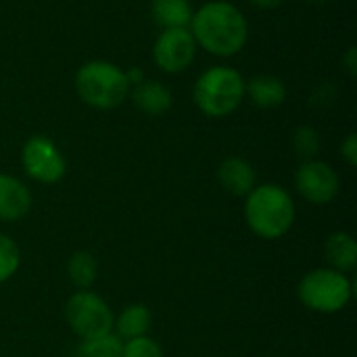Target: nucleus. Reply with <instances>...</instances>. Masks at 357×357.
Returning <instances> with one entry per match:
<instances>
[{
  "label": "nucleus",
  "mask_w": 357,
  "mask_h": 357,
  "mask_svg": "<svg viewBox=\"0 0 357 357\" xmlns=\"http://www.w3.org/2000/svg\"><path fill=\"white\" fill-rule=\"evenodd\" d=\"M190 33L197 46L215 56L241 52L249 38V25L238 6L224 0L203 4L190 19Z\"/></svg>",
  "instance_id": "obj_1"
},
{
  "label": "nucleus",
  "mask_w": 357,
  "mask_h": 357,
  "mask_svg": "<svg viewBox=\"0 0 357 357\" xmlns=\"http://www.w3.org/2000/svg\"><path fill=\"white\" fill-rule=\"evenodd\" d=\"M295 213L293 197L278 184H257L245 197V222L264 241L282 238L293 228Z\"/></svg>",
  "instance_id": "obj_2"
},
{
  "label": "nucleus",
  "mask_w": 357,
  "mask_h": 357,
  "mask_svg": "<svg viewBox=\"0 0 357 357\" xmlns=\"http://www.w3.org/2000/svg\"><path fill=\"white\" fill-rule=\"evenodd\" d=\"M192 98L203 115L213 119L228 117L241 107L245 98V77L234 67H209L199 75Z\"/></svg>",
  "instance_id": "obj_3"
},
{
  "label": "nucleus",
  "mask_w": 357,
  "mask_h": 357,
  "mask_svg": "<svg viewBox=\"0 0 357 357\" xmlns=\"http://www.w3.org/2000/svg\"><path fill=\"white\" fill-rule=\"evenodd\" d=\"M75 92L92 109L109 111L119 107L130 94L126 71L109 61H88L75 73Z\"/></svg>",
  "instance_id": "obj_4"
},
{
  "label": "nucleus",
  "mask_w": 357,
  "mask_h": 357,
  "mask_svg": "<svg viewBox=\"0 0 357 357\" xmlns=\"http://www.w3.org/2000/svg\"><path fill=\"white\" fill-rule=\"evenodd\" d=\"M297 297L310 312L337 314L351 301L354 282L347 274L333 268H316L299 280Z\"/></svg>",
  "instance_id": "obj_5"
},
{
  "label": "nucleus",
  "mask_w": 357,
  "mask_h": 357,
  "mask_svg": "<svg viewBox=\"0 0 357 357\" xmlns=\"http://www.w3.org/2000/svg\"><path fill=\"white\" fill-rule=\"evenodd\" d=\"M65 320L73 335L86 341L113 333L115 316L100 295L92 291H77L65 303Z\"/></svg>",
  "instance_id": "obj_6"
},
{
  "label": "nucleus",
  "mask_w": 357,
  "mask_h": 357,
  "mask_svg": "<svg viewBox=\"0 0 357 357\" xmlns=\"http://www.w3.org/2000/svg\"><path fill=\"white\" fill-rule=\"evenodd\" d=\"M25 174L40 184H56L67 172V161L59 146L46 136H31L21 151Z\"/></svg>",
  "instance_id": "obj_7"
},
{
  "label": "nucleus",
  "mask_w": 357,
  "mask_h": 357,
  "mask_svg": "<svg viewBox=\"0 0 357 357\" xmlns=\"http://www.w3.org/2000/svg\"><path fill=\"white\" fill-rule=\"evenodd\" d=\"M295 188L305 201L314 205H326L337 199L341 190V178L333 165L320 159H310L297 167Z\"/></svg>",
  "instance_id": "obj_8"
},
{
  "label": "nucleus",
  "mask_w": 357,
  "mask_h": 357,
  "mask_svg": "<svg viewBox=\"0 0 357 357\" xmlns=\"http://www.w3.org/2000/svg\"><path fill=\"white\" fill-rule=\"evenodd\" d=\"M197 54V42L188 27L163 29L153 44V61L165 73L184 71Z\"/></svg>",
  "instance_id": "obj_9"
},
{
  "label": "nucleus",
  "mask_w": 357,
  "mask_h": 357,
  "mask_svg": "<svg viewBox=\"0 0 357 357\" xmlns=\"http://www.w3.org/2000/svg\"><path fill=\"white\" fill-rule=\"evenodd\" d=\"M33 205L29 188L15 176L0 174V220L19 222Z\"/></svg>",
  "instance_id": "obj_10"
},
{
  "label": "nucleus",
  "mask_w": 357,
  "mask_h": 357,
  "mask_svg": "<svg viewBox=\"0 0 357 357\" xmlns=\"http://www.w3.org/2000/svg\"><path fill=\"white\" fill-rule=\"evenodd\" d=\"M218 182L232 197H247L257 186V174L247 159L228 157L218 167Z\"/></svg>",
  "instance_id": "obj_11"
},
{
  "label": "nucleus",
  "mask_w": 357,
  "mask_h": 357,
  "mask_svg": "<svg viewBox=\"0 0 357 357\" xmlns=\"http://www.w3.org/2000/svg\"><path fill=\"white\" fill-rule=\"evenodd\" d=\"M130 94H132V102L136 105V109L149 117L165 115L174 105V96L169 88L155 79H142L140 84L130 88Z\"/></svg>",
  "instance_id": "obj_12"
},
{
  "label": "nucleus",
  "mask_w": 357,
  "mask_h": 357,
  "mask_svg": "<svg viewBox=\"0 0 357 357\" xmlns=\"http://www.w3.org/2000/svg\"><path fill=\"white\" fill-rule=\"evenodd\" d=\"M245 94L259 109H276L287 100V86L276 75H255L245 82Z\"/></svg>",
  "instance_id": "obj_13"
},
{
  "label": "nucleus",
  "mask_w": 357,
  "mask_h": 357,
  "mask_svg": "<svg viewBox=\"0 0 357 357\" xmlns=\"http://www.w3.org/2000/svg\"><path fill=\"white\" fill-rule=\"evenodd\" d=\"M324 257L337 272L349 274L357 266V243L349 232H333L324 243Z\"/></svg>",
  "instance_id": "obj_14"
},
{
  "label": "nucleus",
  "mask_w": 357,
  "mask_h": 357,
  "mask_svg": "<svg viewBox=\"0 0 357 357\" xmlns=\"http://www.w3.org/2000/svg\"><path fill=\"white\" fill-rule=\"evenodd\" d=\"M151 326H153V314L142 303H132V305L123 307L121 314L113 322V331L121 341L144 337V335H149Z\"/></svg>",
  "instance_id": "obj_15"
},
{
  "label": "nucleus",
  "mask_w": 357,
  "mask_h": 357,
  "mask_svg": "<svg viewBox=\"0 0 357 357\" xmlns=\"http://www.w3.org/2000/svg\"><path fill=\"white\" fill-rule=\"evenodd\" d=\"M151 15L163 29L188 27L195 15L188 0H153Z\"/></svg>",
  "instance_id": "obj_16"
},
{
  "label": "nucleus",
  "mask_w": 357,
  "mask_h": 357,
  "mask_svg": "<svg viewBox=\"0 0 357 357\" xmlns=\"http://www.w3.org/2000/svg\"><path fill=\"white\" fill-rule=\"evenodd\" d=\"M67 278L79 291H90L98 278V261L90 251H75L67 261Z\"/></svg>",
  "instance_id": "obj_17"
},
{
  "label": "nucleus",
  "mask_w": 357,
  "mask_h": 357,
  "mask_svg": "<svg viewBox=\"0 0 357 357\" xmlns=\"http://www.w3.org/2000/svg\"><path fill=\"white\" fill-rule=\"evenodd\" d=\"M123 341L115 333H107L94 339H86L77 345L75 357H121Z\"/></svg>",
  "instance_id": "obj_18"
},
{
  "label": "nucleus",
  "mask_w": 357,
  "mask_h": 357,
  "mask_svg": "<svg viewBox=\"0 0 357 357\" xmlns=\"http://www.w3.org/2000/svg\"><path fill=\"white\" fill-rule=\"evenodd\" d=\"M19 266H21L19 245L4 232H0V284L10 280L17 274Z\"/></svg>",
  "instance_id": "obj_19"
},
{
  "label": "nucleus",
  "mask_w": 357,
  "mask_h": 357,
  "mask_svg": "<svg viewBox=\"0 0 357 357\" xmlns=\"http://www.w3.org/2000/svg\"><path fill=\"white\" fill-rule=\"evenodd\" d=\"M293 146H295V153L303 159V161H310V159H316V155L320 153V134L316 128L312 126H299L293 134Z\"/></svg>",
  "instance_id": "obj_20"
},
{
  "label": "nucleus",
  "mask_w": 357,
  "mask_h": 357,
  "mask_svg": "<svg viewBox=\"0 0 357 357\" xmlns=\"http://www.w3.org/2000/svg\"><path fill=\"white\" fill-rule=\"evenodd\" d=\"M121 357H163L161 345L151 339L149 335L136 337L130 341H123V354Z\"/></svg>",
  "instance_id": "obj_21"
},
{
  "label": "nucleus",
  "mask_w": 357,
  "mask_h": 357,
  "mask_svg": "<svg viewBox=\"0 0 357 357\" xmlns=\"http://www.w3.org/2000/svg\"><path fill=\"white\" fill-rule=\"evenodd\" d=\"M341 157L347 161L349 167H356L357 165V136L356 134H349L343 142H341Z\"/></svg>",
  "instance_id": "obj_22"
},
{
  "label": "nucleus",
  "mask_w": 357,
  "mask_h": 357,
  "mask_svg": "<svg viewBox=\"0 0 357 357\" xmlns=\"http://www.w3.org/2000/svg\"><path fill=\"white\" fill-rule=\"evenodd\" d=\"M357 56H356V46H349V50H347V54H345V67H347V71H349V75L351 77H356L357 73Z\"/></svg>",
  "instance_id": "obj_23"
},
{
  "label": "nucleus",
  "mask_w": 357,
  "mask_h": 357,
  "mask_svg": "<svg viewBox=\"0 0 357 357\" xmlns=\"http://www.w3.org/2000/svg\"><path fill=\"white\" fill-rule=\"evenodd\" d=\"M253 6H257V8H276V6H280L282 4V0H249Z\"/></svg>",
  "instance_id": "obj_24"
}]
</instances>
